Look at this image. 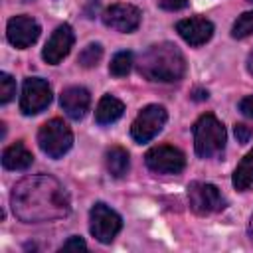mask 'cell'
<instances>
[{
	"instance_id": "6da1fadb",
	"label": "cell",
	"mask_w": 253,
	"mask_h": 253,
	"mask_svg": "<svg viewBox=\"0 0 253 253\" xmlns=\"http://www.w3.org/2000/svg\"><path fill=\"white\" fill-rule=\"evenodd\" d=\"M10 206L24 223H43L65 217L71 211V200L63 184L49 174L26 176L12 188Z\"/></svg>"
},
{
	"instance_id": "7a4b0ae2",
	"label": "cell",
	"mask_w": 253,
	"mask_h": 253,
	"mask_svg": "<svg viewBox=\"0 0 253 253\" xmlns=\"http://www.w3.org/2000/svg\"><path fill=\"white\" fill-rule=\"evenodd\" d=\"M138 73L148 81L174 83L186 75V57L172 42L148 45L134 61Z\"/></svg>"
},
{
	"instance_id": "3957f363",
	"label": "cell",
	"mask_w": 253,
	"mask_h": 253,
	"mask_svg": "<svg viewBox=\"0 0 253 253\" xmlns=\"http://www.w3.org/2000/svg\"><path fill=\"white\" fill-rule=\"evenodd\" d=\"M192 132H194V150L200 158H213L223 152L227 132L223 123L215 115L211 113L202 115L194 123Z\"/></svg>"
},
{
	"instance_id": "277c9868",
	"label": "cell",
	"mask_w": 253,
	"mask_h": 253,
	"mask_svg": "<svg viewBox=\"0 0 253 253\" xmlns=\"http://www.w3.org/2000/svg\"><path fill=\"white\" fill-rule=\"evenodd\" d=\"M38 144L49 158H61L73 146V132L63 119H49L38 130Z\"/></svg>"
},
{
	"instance_id": "5b68a950",
	"label": "cell",
	"mask_w": 253,
	"mask_h": 253,
	"mask_svg": "<svg viewBox=\"0 0 253 253\" xmlns=\"http://www.w3.org/2000/svg\"><path fill=\"white\" fill-rule=\"evenodd\" d=\"M123 229L121 215L107 204L97 202L89 211V231L101 243H111Z\"/></svg>"
},
{
	"instance_id": "8992f818",
	"label": "cell",
	"mask_w": 253,
	"mask_h": 253,
	"mask_svg": "<svg viewBox=\"0 0 253 253\" xmlns=\"http://www.w3.org/2000/svg\"><path fill=\"white\" fill-rule=\"evenodd\" d=\"M168 113L162 105H146L130 125V136L134 142L144 144L152 140L166 125Z\"/></svg>"
},
{
	"instance_id": "52a82bcc",
	"label": "cell",
	"mask_w": 253,
	"mask_h": 253,
	"mask_svg": "<svg viewBox=\"0 0 253 253\" xmlns=\"http://www.w3.org/2000/svg\"><path fill=\"white\" fill-rule=\"evenodd\" d=\"M144 164L154 174H180L186 166V156L176 146L158 144L144 154Z\"/></svg>"
},
{
	"instance_id": "ba28073f",
	"label": "cell",
	"mask_w": 253,
	"mask_h": 253,
	"mask_svg": "<svg viewBox=\"0 0 253 253\" xmlns=\"http://www.w3.org/2000/svg\"><path fill=\"white\" fill-rule=\"evenodd\" d=\"M188 202L192 211L198 215H210L225 208V198L221 192L208 182H192L188 186Z\"/></svg>"
},
{
	"instance_id": "9c48e42d",
	"label": "cell",
	"mask_w": 253,
	"mask_h": 253,
	"mask_svg": "<svg viewBox=\"0 0 253 253\" xmlns=\"http://www.w3.org/2000/svg\"><path fill=\"white\" fill-rule=\"evenodd\" d=\"M51 103V87L42 77H26L20 95V111L24 115H38Z\"/></svg>"
},
{
	"instance_id": "30bf717a",
	"label": "cell",
	"mask_w": 253,
	"mask_h": 253,
	"mask_svg": "<svg viewBox=\"0 0 253 253\" xmlns=\"http://www.w3.org/2000/svg\"><path fill=\"white\" fill-rule=\"evenodd\" d=\"M101 20L107 28L111 30H117L121 34H130L134 32L138 26H140V20H142V14L136 6L132 4H125V2H117V4H111L109 8L103 10L101 14Z\"/></svg>"
},
{
	"instance_id": "8fae6325",
	"label": "cell",
	"mask_w": 253,
	"mask_h": 253,
	"mask_svg": "<svg viewBox=\"0 0 253 253\" xmlns=\"http://www.w3.org/2000/svg\"><path fill=\"white\" fill-rule=\"evenodd\" d=\"M75 43V34H73V28L69 24H61L53 30V34L49 36V40L45 42L43 45V51H42V57L45 63L49 65H57L59 61H63L71 47Z\"/></svg>"
},
{
	"instance_id": "7c38bea8",
	"label": "cell",
	"mask_w": 253,
	"mask_h": 253,
	"mask_svg": "<svg viewBox=\"0 0 253 253\" xmlns=\"http://www.w3.org/2000/svg\"><path fill=\"white\" fill-rule=\"evenodd\" d=\"M40 24L32 16H14L6 24V38L18 49L34 45L40 38Z\"/></svg>"
},
{
	"instance_id": "4fadbf2b",
	"label": "cell",
	"mask_w": 253,
	"mask_h": 253,
	"mask_svg": "<svg viewBox=\"0 0 253 253\" xmlns=\"http://www.w3.org/2000/svg\"><path fill=\"white\" fill-rule=\"evenodd\" d=\"M176 32L180 34V38L190 43L192 47H200L204 45L206 42L211 40L215 28H213V22L208 20V18H202V16H194V18H184L176 24Z\"/></svg>"
},
{
	"instance_id": "5bb4252c",
	"label": "cell",
	"mask_w": 253,
	"mask_h": 253,
	"mask_svg": "<svg viewBox=\"0 0 253 253\" xmlns=\"http://www.w3.org/2000/svg\"><path fill=\"white\" fill-rule=\"evenodd\" d=\"M59 105L61 109L65 111V115L73 121H79L87 115L89 111V105H91V95L85 87H79V85H73V87H67L61 91V97H59Z\"/></svg>"
},
{
	"instance_id": "9a60e30c",
	"label": "cell",
	"mask_w": 253,
	"mask_h": 253,
	"mask_svg": "<svg viewBox=\"0 0 253 253\" xmlns=\"http://www.w3.org/2000/svg\"><path fill=\"white\" fill-rule=\"evenodd\" d=\"M32 162H34V154L28 150V146L22 140L6 146L2 152V166L6 170H26L32 166Z\"/></svg>"
},
{
	"instance_id": "2e32d148",
	"label": "cell",
	"mask_w": 253,
	"mask_h": 253,
	"mask_svg": "<svg viewBox=\"0 0 253 253\" xmlns=\"http://www.w3.org/2000/svg\"><path fill=\"white\" fill-rule=\"evenodd\" d=\"M125 113V105L121 99H117L115 95H103L97 103L95 109V123L105 126V125H113L115 121H119Z\"/></svg>"
},
{
	"instance_id": "e0dca14e",
	"label": "cell",
	"mask_w": 253,
	"mask_h": 253,
	"mask_svg": "<svg viewBox=\"0 0 253 253\" xmlns=\"http://www.w3.org/2000/svg\"><path fill=\"white\" fill-rule=\"evenodd\" d=\"M105 166L113 178H125L128 174V168H130L128 152L123 146H111L105 152Z\"/></svg>"
},
{
	"instance_id": "ac0fdd59",
	"label": "cell",
	"mask_w": 253,
	"mask_h": 253,
	"mask_svg": "<svg viewBox=\"0 0 253 253\" xmlns=\"http://www.w3.org/2000/svg\"><path fill=\"white\" fill-rule=\"evenodd\" d=\"M231 184L237 192H245L251 188V184H253V148L241 158V162L233 170Z\"/></svg>"
},
{
	"instance_id": "d6986e66",
	"label": "cell",
	"mask_w": 253,
	"mask_h": 253,
	"mask_svg": "<svg viewBox=\"0 0 253 253\" xmlns=\"http://www.w3.org/2000/svg\"><path fill=\"white\" fill-rule=\"evenodd\" d=\"M132 65H134V55H132V51H117V53L113 55L111 63H109V73H111L113 77H125V75L130 73Z\"/></svg>"
},
{
	"instance_id": "ffe728a7",
	"label": "cell",
	"mask_w": 253,
	"mask_h": 253,
	"mask_svg": "<svg viewBox=\"0 0 253 253\" xmlns=\"http://www.w3.org/2000/svg\"><path fill=\"white\" fill-rule=\"evenodd\" d=\"M231 36L235 40H243V38L253 36V10L243 12L241 16H237V20L231 26Z\"/></svg>"
},
{
	"instance_id": "44dd1931",
	"label": "cell",
	"mask_w": 253,
	"mask_h": 253,
	"mask_svg": "<svg viewBox=\"0 0 253 253\" xmlns=\"http://www.w3.org/2000/svg\"><path fill=\"white\" fill-rule=\"evenodd\" d=\"M101 57H103V47H101V43H89V45H85V47L81 49L77 61H79L81 67H87V69H89V67H95V65L101 61Z\"/></svg>"
},
{
	"instance_id": "7402d4cb",
	"label": "cell",
	"mask_w": 253,
	"mask_h": 253,
	"mask_svg": "<svg viewBox=\"0 0 253 253\" xmlns=\"http://www.w3.org/2000/svg\"><path fill=\"white\" fill-rule=\"evenodd\" d=\"M14 95H16V81L10 73L2 71L0 73V103L2 105L10 103L14 99Z\"/></svg>"
},
{
	"instance_id": "603a6c76",
	"label": "cell",
	"mask_w": 253,
	"mask_h": 253,
	"mask_svg": "<svg viewBox=\"0 0 253 253\" xmlns=\"http://www.w3.org/2000/svg\"><path fill=\"white\" fill-rule=\"evenodd\" d=\"M233 132H235V138H237V142L245 144V142H249V138H251V134H253V128H251L249 125L237 123V125L233 126Z\"/></svg>"
},
{
	"instance_id": "cb8c5ba5",
	"label": "cell",
	"mask_w": 253,
	"mask_h": 253,
	"mask_svg": "<svg viewBox=\"0 0 253 253\" xmlns=\"http://www.w3.org/2000/svg\"><path fill=\"white\" fill-rule=\"evenodd\" d=\"M158 6L162 10H168V12H176V10H182L188 6V0H158Z\"/></svg>"
},
{
	"instance_id": "d4e9b609",
	"label": "cell",
	"mask_w": 253,
	"mask_h": 253,
	"mask_svg": "<svg viewBox=\"0 0 253 253\" xmlns=\"http://www.w3.org/2000/svg\"><path fill=\"white\" fill-rule=\"evenodd\" d=\"M61 249H87V243H85L79 235H71V237L61 245Z\"/></svg>"
},
{
	"instance_id": "484cf974",
	"label": "cell",
	"mask_w": 253,
	"mask_h": 253,
	"mask_svg": "<svg viewBox=\"0 0 253 253\" xmlns=\"http://www.w3.org/2000/svg\"><path fill=\"white\" fill-rule=\"evenodd\" d=\"M239 111H241L245 117L253 119V95H247V97H243V99L239 101Z\"/></svg>"
},
{
	"instance_id": "4316f807",
	"label": "cell",
	"mask_w": 253,
	"mask_h": 253,
	"mask_svg": "<svg viewBox=\"0 0 253 253\" xmlns=\"http://www.w3.org/2000/svg\"><path fill=\"white\" fill-rule=\"evenodd\" d=\"M247 71L253 75V49H251L249 55H247Z\"/></svg>"
},
{
	"instance_id": "83f0119b",
	"label": "cell",
	"mask_w": 253,
	"mask_h": 253,
	"mask_svg": "<svg viewBox=\"0 0 253 253\" xmlns=\"http://www.w3.org/2000/svg\"><path fill=\"white\" fill-rule=\"evenodd\" d=\"M249 239L253 241V215H251V219H249Z\"/></svg>"
},
{
	"instance_id": "f1b7e54d",
	"label": "cell",
	"mask_w": 253,
	"mask_h": 253,
	"mask_svg": "<svg viewBox=\"0 0 253 253\" xmlns=\"http://www.w3.org/2000/svg\"><path fill=\"white\" fill-rule=\"evenodd\" d=\"M249 2H253V0H249Z\"/></svg>"
}]
</instances>
